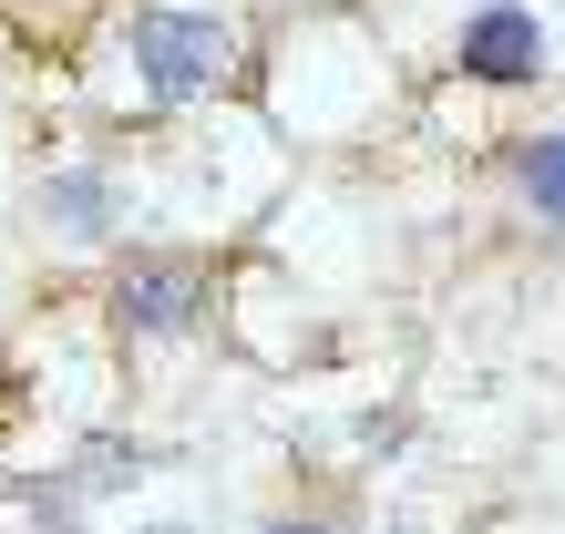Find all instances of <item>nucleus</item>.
I'll return each instance as SVG.
<instances>
[{"label": "nucleus", "instance_id": "f257e3e1", "mask_svg": "<svg viewBox=\"0 0 565 534\" xmlns=\"http://www.w3.org/2000/svg\"><path fill=\"white\" fill-rule=\"evenodd\" d=\"M124 73H135V104L145 114H195V104H226L247 83V21L216 11V0H135L124 11Z\"/></svg>", "mask_w": 565, "mask_h": 534}, {"label": "nucleus", "instance_id": "f03ea898", "mask_svg": "<svg viewBox=\"0 0 565 534\" xmlns=\"http://www.w3.org/2000/svg\"><path fill=\"white\" fill-rule=\"evenodd\" d=\"M104 319L124 350H175L216 319V267L195 247H124L104 278Z\"/></svg>", "mask_w": 565, "mask_h": 534}, {"label": "nucleus", "instance_id": "7ed1b4c3", "mask_svg": "<svg viewBox=\"0 0 565 534\" xmlns=\"http://www.w3.org/2000/svg\"><path fill=\"white\" fill-rule=\"evenodd\" d=\"M443 73L473 83V93H535L545 73H565V42L535 0H473L443 42Z\"/></svg>", "mask_w": 565, "mask_h": 534}, {"label": "nucleus", "instance_id": "20e7f679", "mask_svg": "<svg viewBox=\"0 0 565 534\" xmlns=\"http://www.w3.org/2000/svg\"><path fill=\"white\" fill-rule=\"evenodd\" d=\"M31 216H42L52 247L73 257H124V237H135V175H124L114 154H62L42 185H31Z\"/></svg>", "mask_w": 565, "mask_h": 534}, {"label": "nucleus", "instance_id": "39448f33", "mask_svg": "<svg viewBox=\"0 0 565 534\" xmlns=\"http://www.w3.org/2000/svg\"><path fill=\"white\" fill-rule=\"evenodd\" d=\"M504 175H514V195H524V216H535L545 237H565V124L514 134V145H504Z\"/></svg>", "mask_w": 565, "mask_h": 534}, {"label": "nucleus", "instance_id": "423d86ee", "mask_svg": "<svg viewBox=\"0 0 565 534\" xmlns=\"http://www.w3.org/2000/svg\"><path fill=\"white\" fill-rule=\"evenodd\" d=\"M257 534H340V524H329V514H268Z\"/></svg>", "mask_w": 565, "mask_h": 534}, {"label": "nucleus", "instance_id": "0eeeda50", "mask_svg": "<svg viewBox=\"0 0 565 534\" xmlns=\"http://www.w3.org/2000/svg\"><path fill=\"white\" fill-rule=\"evenodd\" d=\"M135 534H185V524H135Z\"/></svg>", "mask_w": 565, "mask_h": 534}]
</instances>
